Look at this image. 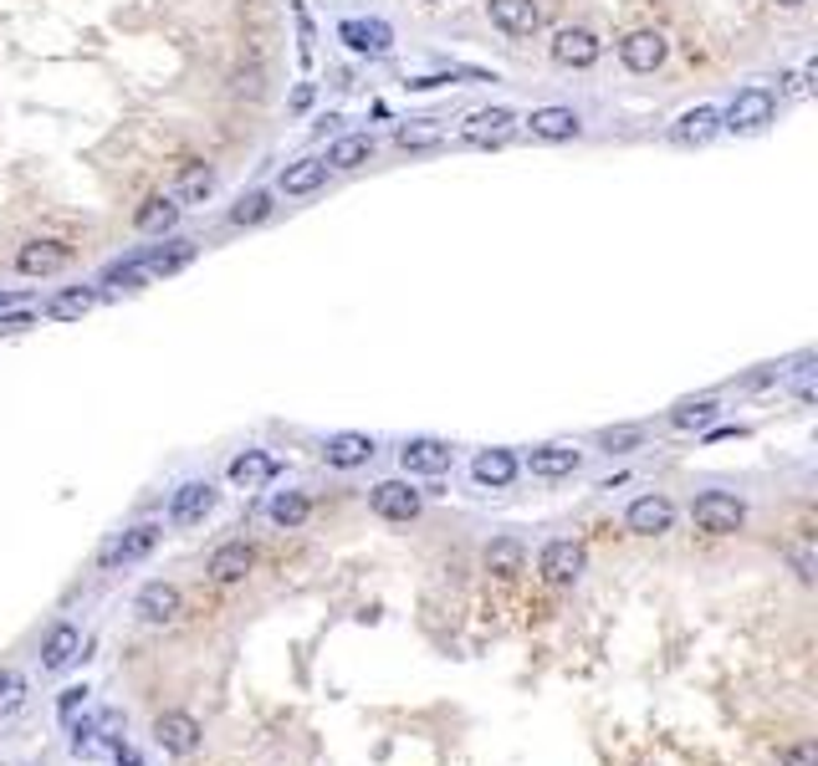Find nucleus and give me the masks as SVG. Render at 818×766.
Here are the masks:
<instances>
[{"instance_id": "nucleus-15", "label": "nucleus", "mask_w": 818, "mask_h": 766, "mask_svg": "<svg viewBox=\"0 0 818 766\" xmlns=\"http://www.w3.org/2000/svg\"><path fill=\"white\" fill-rule=\"evenodd\" d=\"M625 527L635 531V537H660V531L675 527V506H670L665 496H640V502L625 511Z\"/></svg>"}, {"instance_id": "nucleus-16", "label": "nucleus", "mask_w": 818, "mask_h": 766, "mask_svg": "<svg viewBox=\"0 0 818 766\" xmlns=\"http://www.w3.org/2000/svg\"><path fill=\"white\" fill-rule=\"evenodd\" d=\"M210 194H215V169L210 164H200V159H190V164H179V174H175V200L179 210L184 205H205Z\"/></svg>"}, {"instance_id": "nucleus-18", "label": "nucleus", "mask_w": 818, "mask_h": 766, "mask_svg": "<svg viewBox=\"0 0 818 766\" xmlns=\"http://www.w3.org/2000/svg\"><path fill=\"white\" fill-rule=\"evenodd\" d=\"M179 604H184V598H179L175 583H149V588L134 598V613L144 623H175L179 619Z\"/></svg>"}, {"instance_id": "nucleus-12", "label": "nucleus", "mask_w": 818, "mask_h": 766, "mask_svg": "<svg viewBox=\"0 0 818 766\" xmlns=\"http://www.w3.org/2000/svg\"><path fill=\"white\" fill-rule=\"evenodd\" d=\"M67 261H72V251H67L61 240H26V246L15 251V271H21V277H57Z\"/></svg>"}, {"instance_id": "nucleus-40", "label": "nucleus", "mask_w": 818, "mask_h": 766, "mask_svg": "<svg viewBox=\"0 0 818 766\" xmlns=\"http://www.w3.org/2000/svg\"><path fill=\"white\" fill-rule=\"evenodd\" d=\"M82 700H88V685H72V690H61V721H67V716H72L77 706H82Z\"/></svg>"}, {"instance_id": "nucleus-14", "label": "nucleus", "mask_w": 818, "mask_h": 766, "mask_svg": "<svg viewBox=\"0 0 818 766\" xmlns=\"http://www.w3.org/2000/svg\"><path fill=\"white\" fill-rule=\"evenodd\" d=\"M537 567H542V577H548V583H558V588H563V583H573V577L583 573V547L568 542V537H558V542L542 547Z\"/></svg>"}, {"instance_id": "nucleus-31", "label": "nucleus", "mask_w": 818, "mask_h": 766, "mask_svg": "<svg viewBox=\"0 0 818 766\" xmlns=\"http://www.w3.org/2000/svg\"><path fill=\"white\" fill-rule=\"evenodd\" d=\"M307 511H313V506H307L302 491H282V496H271V506H267V516L277 521V527H302Z\"/></svg>"}, {"instance_id": "nucleus-2", "label": "nucleus", "mask_w": 818, "mask_h": 766, "mask_svg": "<svg viewBox=\"0 0 818 766\" xmlns=\"http://www.w3.org/2000/svg\"><path fill=\"white\" fill-rule=\"evenodd\" d=\"M777 119V98L767 88H742L731 98V108L721 113V128L731 133H762L767 123Z\"/></svg>"}, {"instance_id": "nucleus-17", "label": "nucleus", "mask_w": 818, "mask_h": 766, "mask_svg": "<svg viewBox=\"0 0 818 766\" xmlns=\"http://www.w3.org/2000/svg\"><path fill=\"white\" fill-rule=\"evenodd\" d=\"M533 138H548V144H568V138H579L583 133V119L573 108H533V119H527Z\"/></svg>"}, {"instance_id": "nucleus-30", "label": "nucleus", "mask_w": 818, "mask_h": 766, "mask_svg": "<svg viewBox=\"0 0 818 766\" xmlns=\"http://www.w3.org/2000/svg\"><path fill=\"white\" fill-rule=\"evenodd\" d=\"M446 138V128H440V119H410L394 128V144L400 148H435Z\"/></svg>"}, {"instance_id": "nucleus-34", "label": "nucleus", "mask_w": 818, "mask_h": 766, "mask_svg": "<svg viewBox=\"0 0 818 766\" xmlns=\"http://www.w3.org/2000/svg\"><path fill=\"white\" fill-rule=\"evenodd\" d=\"M271 215V194L267 190H251V194H240L236 210H231V225H261Z\"/></svg>"}, {"instance_id": "nucleus-20", "label": "nucleus", "mask_w": 818, "mask_h": 766, "mask_svg": "<svg viewBox=\"0 0 818 766\" xmlns=\"http://www.w3.org/2000/svg\"><path fill=\"white\" fill-rule=\"evenodd\" d=\"M579 465H583V455L573 444H537L533 455H527V471L542 475V481H563V475H573Z\"/></svg>"}, {"instance_id": "nucleus-26", "label": "nucleus", "mask_w": 818, "mask_h": 766, "mask_svg": "<svg viewBox=\"0 0 818 766\" xmlns=\"http://www.w3.org/2000/svg\"><path fill=\"white\" fill-rule=\"evenodd\" d=\"M251 562H256V552L246 542H225V547H215V557H210V577H215V583H240V577L251 573Z\"/></svg>"}, {"instance_id": "nucleus-23", "label": "nucleus", "mask_w": 818, "mask_h": 766, "mask_svg": "<svg viewBox=\"0 0 818 766\" xmlns=\"http://www.w3.org/2000/svg\"><path fill=\"white\" fill-rule=\"evenodd\" d=\"M373 148H379V144H373V133H343L338 144L327 148L323 164H327V169H343V174H348V169H363V164L373 159Z\"/></svg>"}, {"instance_id": "nucleus-4", "label": "nucleus", "mask_w": 818, "mask_h": 766, "mask_svg": "<svg viewBox=\"0 0 818 766\" xmlns=\"http://www.w3.org/2000/svg\"><path fill=\"white\" fill-rule=\"evenodd\" d=\"M369 506H373V516H384V521H415L425 496H419L415 486H404V481H379V486L369 491Z\"/></svg>"}, {"instance_id": "nucleus-25", "label": "nucleus", "mask_w": 818, "mask_h": 766, "mask_svg": "<svg viewBox=\"0 0 818 766\" xmlns=\"http://www.w3.org/2000/svg\"><path fill=\"white\" fill-rule=\"evenodd\" d=\"M92 307H98V292H92V286H67V292L46 296V317H52V323H82Z\"/></svg>"}, {"instance_id": "nucleus-27", "label": "nucleus", "mask_w": 818, "mask_h": 766, "mask_svg": "<svg viewBox=\"0 0 818 766\" xmlns=\"http://www.w3.org/2000/svg\"><path fill=\"white\" fill-rule=\"evenodd\" d=\"M277 184H282V194H313V190H323V184H327V164H323V159H298V164H287Z\"/></svg>"}, {"instance_id": "nucleus-5", "label": "nucleus", "mask_w": 818, "mask_h": 766, "mask_svg": "<svg viewBox=\"0 0 818 766\" xmlns=\"http://www.w3.org/2000/svg\"><path fill=\"white\" fill-rule=\"evenodd\" d=\"M450 450L446 440H435V435H415V440H404V450H400V465L410 475H446L450 471Z\"/></svg>"}, {"instance_id": "nucleus-37", "label": "nucleus", "mask_w": 818, "mask_h": 766, "mask_svg": "<svg viewBox=\"0 0 818 766\" xmlns=\"http://www.w3.org/2000/svg\"><path fill=\"white\" fill-rule=\"evenodd\" d=\"M645 440V435H640V429H604V435H598V444H604V450H635V444H640Z\"/></svg>"}, {"instance_id": "nucleus-10", "label": "nucleus", "mask_w": 818, "mask_h": 766, "mask_svg": "<svg viewBox=\"0 0 818 766\" xmlns=\"http://www.w3.org/2000/svg\"><path fill=\"white\" fill-rule=\"evenodd\" d=\"M665 57H670V42L660 31H629L625 42H619V61H625L629 72H654Z\"/></svg>"}, {"instance_id": "nucleus-43", "label": "nucleus", "mask_w": 818, "mask_h": 766, "mask_svg": "<svg viewBox=\"0 0 818 766\" xmlns=\"http://www.w3.org/2000/svg\"><path fill=\"white\" fill-rule=\"evenodd\" d=\"M5 302H21V296H15V292H0V307H5Z\"/></svg>"}, {"instance_id": "nucleus-38", "label": "nucleus", "mask_w": 818, "mask_h": 766, "mask_svg": "<svg viewBox=\"0 0 818 766\" xmlns=\"http://www.w3.org/2000/svg\"><path fill=\"white\" fill-rule=\"evenodd\" d=\"M777 762L783 766H818V752H814V741H798V746H788Z\"/></svg>"}, {"instance_id": "nucleus-24", "label": "nucleus", "mask_w": 818, "mask_h": 766, "mask_svg": "<svg viewBox=\"0 0 818 766\" xmlns=\"http://www.w3.org/2000/svg\"><path fill=\"white\" fill-rule=\"evenodd\" d=\"M471 475H477L481 486L502 491L517 481V455H512V450H481V455L471 460Z\"/></svg>"}, {"instance_id": "nucleus-11", "label": "nucleus", "mask_w": 818, "mask_h": 766, "mask_svg": "<svg viewBox=\"0 0 818 766\" xmlns=\"http://www.w3.org/2000/svg\"><path fill=\"white\" fill-rule=\"evenodd\" d=\"M154 542H159V527H154V521H144V527H134V531H119V537H113V542L98 552V562H103V567H123V562L149 557Z\"/></svg>"}, {"instance_id": "nucleus-36", "label": "nucleus", "mask_w": 818, "mask_h": 766, "mask_svg": "<svg viewBox=\"0 0 818 766\" xmlns=\"http://www.w3.org/2000/svg\"><path fill=\"white\" fill-rule=\"evenodd\" d=\"M793 394L804 398V404H814V398H818V388H814V358H798V363H793Z\"/></svg>"}, {"instance_id": "nucleus-1", "label": "nucleus", "mask_w": 818, "mask_h": 766, "mask_svg": "<svg viewBox=\"0 0 818 766\" xmlns=\"http://www.w3.org/2000/svg\"><path fill=\"white\" fill-rule=\"evenodd\" d=\"M701 531H711V537H731V531H742L747 521V506L731 496V491H701L696 506H691Z\"/></svg>"}, {"instance_id": "nucleus-13", "label": "nucleus", "mask_w": 818, "mask_h": 766, "mask_svg": "<svg viewBox=\"0 0 818 766\" xmlns=\"http://www.w3.org/2000/svg\"><path fill=\"white\" fill-rule=\"evenodd\" d=\"M716 133H721V113H716L711 103H696V108H685L681 119H675L670 138H675L681 148H701V144H711Z\"/></svg>"}, {"instance_id": "nucleus-32", "label": "nucleus", "mask_w": 818, "mask_h": 766, "mask_svg": "<svg viewBox=\"0 0 818 766\" xmlns=\"http://www.w3.org/2000/svg\"><path fill=\"white\" fill-rule=\"evenodd\" d=\"M716 398H685V404H675V409H670V425L675 429H701V425H711L716 419Z\"/></svg>"}, {"instance_id": "nucleus-44", "label": "nucleus", "mask_w": 818, "mask_h": 766, "mask_svg": "<svg viewBox=\"0 0 818 766\" xmlns=\"http://www.w3.org/2000/svg\"><path fill=\"white\" fill-rule=\"evenodd\" d=\"M425 5H440V0H425Z\"/></svg>"}, {"instance_id": "nucleus-22", "label": "nucleus", "mask_w": 818, "mask_h": 766, "mask_svg": "<svg viewBox=\"0 0 818 766\" xmlns=\"http://www.w3.org/2000/svg\"><path fill=\"white\" fill-rule=\"evenodd\" d=\"M77 654H82V629L77 623H57L42 644V669H67Z\"/></svg>"}, {"instance_id": "nucleus-41", "label": "nucleus", "mask_w": 818, "mask_h": 766, "mask_svg": "<svg viewBox=\"0 0 818 766\" xmlns=\"http://www.w3.org/2000/svg\"><path fill=\"white\" fill-rule=\"evenodd\" d=\"M31 323H36L31 312H11V317H0V333H26Z\"/></svg>"}, {"instance_id": "nucleus-9", "label": "nucleus", "mask_w": 818, "mask_h": 766, "mask_svg": "<svg viewBox=\"0 0 818 766\" xmlns=\"http://www.w3.org/2000/svg\"><path fill=\"white\" fill-rule=\"evenodd\" d=\"M486 15L502 36H533V31L542 26L537 0H486Z\"/></svg>"}, {"instance_id": "nucleus-6", "label": "nucleus", "mask_w": 818, "mask_h": 766, "mask_svg": "<svg viewBox=\"0 0 818 766\" xmlns=\"http://www.w3.org/2000/svg\"><path fill=\"white\" fill-rule=\"evenodd\" d=\"M548 52H552V61H558V67H594L598 52H604V42H598L589 26H563L558 36H552Z\"/></svg>"}, {"instance_id": "nucleus-7", "label": "nucleus", "mask_w": 818, "mask_h": 766, "mask_svg": "<svg viewBox=\"0 0 818 766\" xmlns=\"http://www.w3.org/2000/svg\"><path fill=\"white\" fill-rule=\"evenodd\" d=\"M200 721L194 716H184V710H164L159 721H154V741H159L169 756H190L194 746H200Z\"/></svg>"}, {"instance_id": "nucleus-39", "label": "nucleus", "mask_w": 818, "mask_h": 766, "mask_svg": "<svg viewBox=\"0 0 818 766\" xmlns=\"http://www.w3.org/2000/svg\"><path fill=\"white\" fill-rule=\"evenodd\" d=\"M793 567H798V577H804V583H814V547H808V537L793 547Z\"/></svg>"}, {"instance_id": "nucleus-28", "label": "nucleus", "mask_w": 818, "mask_h": 766, "mask_svg": "<svg viewBox=\"0 0 818 766\" xmlns=\"http://www.w3.org/2000/svg\"><path fill=\"white\" fill-rule=\"evenodd\" d=\"M175 221H179V205L169 200V194H149L134 215V225L144 230V236H164V230H175Z\"/></svg>"}, {"instance_id": "nucleus-19", "label": "nucleus", "mask_w": 818, "mask_h": 766, "mask_svg": "<svg viewBox=\"0 0 818 766\" xmlns=\"http://www.w3.org/2000/svg\"><path fill=\"white\" fill-rule=\"evenodd\" d=\"M323 455H327L333 471H358V465H369V460H373V440H369V435L343 429V435H333V440L323 444Z\"/></svg>"}, {"instance_id": "nucleus-3", "label": "nucleus", "mask_w": 818, "mask_h": 766, "mask_svg": "<svg viewBox=\"0 0 818 766\" xmlns=\"http://www.w3.org/2000/svg\"><path fill=\"white\" fill-rule=\"evenodd\" d=\"M512 133H517V113L512 108H481V113H471L461 123V138L471 148H502Z\"/></svg>"}, {"instance_id": "nucleus-21", "label": "nucleus", "mask_w": 818, "mask_h": 766, "mask_svg": "<svg viewBox=\"0 0 818 766\" xmlns=\"http://www.w3.org/2000/svg\"><path fill=\"white\" fill-rule=\"evenodd\" d=\"M338 42H348L354 52H363V57H384L389 46H394V31H389L384 21H343Z\"/></svg>"}, {"instance_id": "nucleus-33", "label": "nucleus", "mask_w": 818, "mask_h": 766, "mask_svg": "<svg viewBox=\"0 0 818 766\" xmlns=\"http://www.w3.org/2000/svg\"><path fill=\"white\" fill-rule=\"evenodd\" d=\"M486 567L496 577H512V573H522V542L517 537H502V542H491V552H486Z\"/></svg>"}, {"instance_id": "nucleus-29", "label": "nucleus", "mask_w": 818, "mask_h": 766, "mask_svg": "<svg viewBox=\"0 0 818 766\" xmlns=\"http://www.w3.org/2000/svg\"><path fill=\"white\" fill-rule=\"evenodd\" d=\"M271 475H277V460L267 455V450H246V455H236L231 460V481H236V486H267Z\"/></svg>"}, {"instance_id": "nucleus-8", "label": "nucleus", "mask_w": 818, "mask_h": 766, "mask_svg": "<svg viewBox=\"0 0 818 766\" xmlns=\"http://www.w3.org/2000/svg\"><path fill=\"white\" fill-rule=\"evenodd\" d=\"M210 511H215V486L210 481H184L175 491V502H169V521L175 527H200Z\"/></svg>"}, {"instance_id": "nucleus-35", "label": "nucleus", "mask_w": 818, "mask_h": 766, "mask_svg": "<svg viewBox=\"0 0 818 766\" xmlns=\"http://www.w3.org/2000/svg\"><path fill=\"white\" fill-rule=\"evenodd\" d=\"M21 706H26V679L15 675V669H0V716H11Z\"/></svg>"}, {"instance_id": "nucleus-42", "label": "nucleus", "mask_w": 818, "mask_h": 766, "mask_svg": "<svg viewBox=\"0 0 818 766\" xmlns=\"http://www.w3.org/2000/svg\"><path fill=\"white\" fill-rule=\"evenodd\" d=\"M773 5H783V11H798V5H804V0H773Z\"/></svg>"}]
</instances>
